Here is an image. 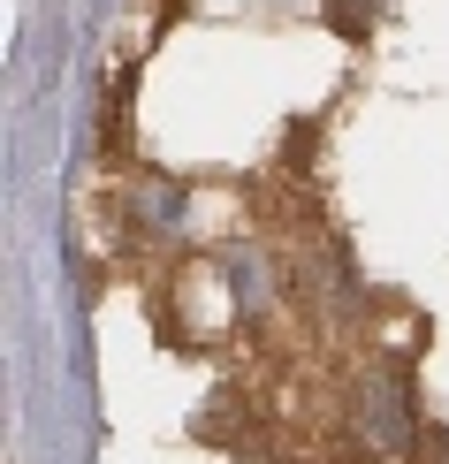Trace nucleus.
Returning a JSON list of instances; mask_svg holds the SVG:
<instances>
[{"label": "nucleus", "instance_id": "nucleus-1", "mask_svg": "<svg viewBox=\"0 0 449 464\" xmlns=\"http://www.w3.org/2000/svg\"><path fill=\"white\" fill-rule=\"evenodd\" d=\"M358 427L374 434V450H404L412 441V389H404V365H381L358 389Z\"/></svg>", "mask_w": 449, "mask_h": 464}, {"label": "nucleus", "instance_id": "nucleus-2", "mask_svg": "<svg viewBox=\"0 0 449 464\" xmlns=\"http://www.w3.org/2000/svg\"><path fill=\"white\" fill-rule=\"evenodd\" d=\"M442 450H449V434H442Z\"/></svg>", "mask_w": 449, "mask_h": 464}]
</instances>
